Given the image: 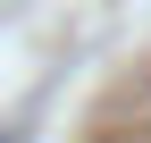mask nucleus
Instances as JSON below:
<instances>
[]
</instances>
